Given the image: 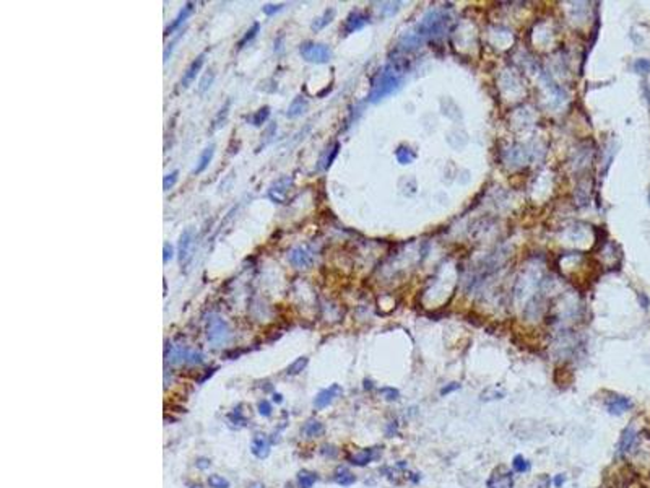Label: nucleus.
<instances>
[{
    "mask_svg": "<svg viewBox=\"0 0 650 488\" xmlns=\"http://www.w3.org/2000/svg\"><path fill=\"white\" fill-rule=\"evenodd\" d=\"M457 389H460V382H450V384H447V386H444L440 389V395H447V394H450V392H454V390H457Z\"/></svg>",
    "mask_w": 650,
    "mask_h": 488,
    "instance_id": "obj_35",
    "label": "nucleus"
},
{
    "mask_svg": "<svg viewBox=\"0 0 650 488\" xmlns=\"http://www.w3.org/2000/svg\"><path fill=\"white\" fill-rule=\"evenodd\" d=\"M395 156H396V161H398L400 165H410V163H413L416 158L413 150L408 148V147H403V145L396 148Z\"/></svg>",
    "mask_w": 650,
    "mask_h": 488,
    "instance_id": "obj_18",
    "label": "nucleus"
},
{
    "mask_svg": "<svg viewBox=\"0 0 650 488\" xmlns=\"http://www.w3.org/2000/svg\"><path fill=\"white\" fill-rule=\"evenodd\" d=\"M340 394H342V387L338 386V384H332L330 387L320 390V392H318L317 397L314 399L316 408H325L327 405H330V403L334 402L335 397H338Z\"/></svg>",
    "mask_w": 650,
    "mask_h": 488,
    "instance_id": "obj_8",
    "label": "nucleus"
},
{
    "mask_svg": "<svg viewBox=\"0 0 650 488\" xmlns=\"http://www.w3.org/2000/svg\"><path fill=\"white\" fill-rule=\"evenodd\" d=\"M380 394L386 395L387 400H396V399H398V395H400L398 390L394 389V387H382L380 389Z\"/></svg>",
    "mask_w": 650,
    "mask_h": 488,
    "instance_id": "obj_34",
    "label": "nucleus"
},
{
    "mask_svg": "<svg viewBox=\"0 0 650 488\" xmlns=\"http://www.w3.org/2000/svg\"><path fill=\"white\" fill-rule=\"evenodd\" d=\"M338 150H340V145H338V143H335L334 147L328 148V152H327V156H325V160L320 161V168H322V169L330 168V165H332V163H334V160H335V156L338 155Z\"/></svg>",
    "mask_w": 650,
    "mask_h": 488,
    "instance_id": "obj_28",
    "label": "nucleus"
},
{
    "mask_svg": "<svg viewBox=\"0 0 650 488\" xmlns=\"http://www.w3.org/2000/svg\"><path fill=\"white\" fill-rule=\"evenodd\" d=\"M212 80H213V74H212L210 77H208V74H206V75H205V78H204V80L200 82V91H205V90H206L208 87H210Z\"/></svg>",
    "mask_w": 650,
    "mask_h": 488,
    "instance_id": "obj_37",
    "label": "nucleus"
},
{
    "mask_svg": "<svg viewBox=\"0 0 650 488\" xmlns=\"http://www.w3.org/2000/svg\"><path fill=\"white\" fill-rule=\"evenodd\" d=\"M604 407L611 413V415H622L624 412L632 407V400L629 397H622V395H613L608 397L606 402H604Z\"/></svg>",
    "mask_w": 650,
    "mask_h": 488,
    "instance_id": "obj_7",
    "label": "nucleus"
},
{
    "mask_svg": "<svg viewBox=\"0 0 650 488\" xmlns=\"http://www.w3.org/2000/svg\"><path fill=\"white\" fill-rule=\"evenodd\" d=\"M648 202H650V194H648Z\"/></svg>",
    "mask_w": 650,
    "mask_h": 488,
    "instance_id": "obj_46",
    "label": "nucleus"
},
{
    "mask_svg": "<svg viewBox=\"0 0 650 488\" xmlns=\"http://www.w3.org/2000/svg\"><path fill=\"white\" fill-rule=\"evenodd\" d=\"M639 299H642V308H647V306H648V299L644 296V295H640Z\"/></svg>",
    "mask_w": 650,
    "mask_h": 488,
    "instance_id": "obj_42",
    "label": "nucleus"
},
{
    "mask_svg": "<svg viewBox=\"0 0 650 488\" xmlns=\"http://www.w3.org/2000/svg\"><path fill=\"white\" fill-rule=\"evenodd\" d=\"M268 114H270V111H268V108H262V109H258L256 114L252 116V124L254 126H262V124L265 122V119L268 117Z\"/></svg>",
    "mask_w": 650,
    "mask_h": 488,
    "instance_id": "obj_30",
    "label": "nucleus"
},
{
    "mask_svg": "<svg viewBox=\"0 0 650 488\" xmlns=\"http://www.w3.org/2000/svg\"><path fill=\"white\" fill-rule=\"evenodd\" d=\"M564 483H566V475L564 473H558L556 477H554V486L556 488H561Z\"/></svg>",
    "mask_w": 650,
    "mask_h": 488,
    "instance_id": "obj_39",
    "label": "nucleus"
},
{
    "mask_svg": "<svg viewBox=\"0 0 650 488\" xmlns=\"http://www.w3.org/2000/svg\"><path fill=\"white\" fill-rule=\"evenodd\" d=\"M234 413H236V420H238V418H239V410H236V412H234ZM230 418H234V415H232V413L230 415Z\"/></svg>",
    "mask_w": 650,
    "mask_h": 488,
    "instance_id": "obj_43",
    "label": "nucleus"
},
{
    "mask_svg": "<svg viewBox=\"0 0 650 488\" xmlns=\"http://www.w3.org/2000/svg\"><path fill=\"white\" fill-rule=\"evenodd\" d=\"M282 9H283V5H266V7H264V13H266V15H272V13H275V12L282 10Z\"/></svg>",
    "mask_w": 650,
    "mask_h": 488,
    "instance_id": "obj_38",
    "label": "nucleus"
},
{
    "mask_svg": "<svg viewBox=\"0 0 650 488\" xmlns=\"http://www.w3.org/2000/svg\"><path fill=\"white\" fill-rule=\"evenodd\" d=\"M632 69H634L636 74H639V75H648L650 74V61L648 59H637L632 65Z\"/></svg>",
    "mask_w": 650,
    "mask_h": 488,
    "instance_id": "obj_27",
    "label": "nucleus"
},
{
    "mask_svg": "<svg viewBox=\"0 0 650 488\" xmlns=\"http://www.w3.org/2000/svg\"><path fill=\"white\" fill-rule=\"evenodd\" d=\"M172 257V247L171 246H164V262H168V259Z\"/></svg>",
    "mask_w": 650,
    "mask_h": 488,
    "instance_id": "obj_40",
    "label": "nucleus"
},
{
    "mask_svg": "<svg viewBox=\"0 0 650 488\" xmlns=\"http://www.w3.org/2000/svg\"><path fill=\"white\" fill-rule=\"evenodd\" d=\"M252 488H264V486L260 485V483H256V485H252Z\"/></svg>",
    "mask_w": 650,
    "mask_h": 488,
    "instance_id": "obj_44",
    "label": "nucleus"
},
{
    "mask_svg": "<svg viewBox=\"0 0 650 488\" xmlns=\"http://www.w3.org/2000/svg\"><path fill=\"white\" fill-rule=\"evenodd\" d=\"M206 338L214 347H221V345L230 342L231 330L221 317L212 316L206 322Z\"/></svg>",
    "mask_w": 650,
    "mask_h": 488,
    "instance_id": "obj_3",
    "label": "nucleus"
},
{
    "mask_svg": "<svg viewBox=\"0 0 650 488\" xmlns=\"http://www.w3.org/2000/svg\"><path fill=\"white\" fill-rule=\"evenodd\" d=\"M335 18V10L334 9H327L320 17H317L314 22H312V30L314 31H320L325 26L332 23V20Z\"/></svg>",
    "mask_w": 650,
    "mask_h": 488,
    "instance_id": "obj_16",
    "label": "nucleus"
},
{
    "mask_svg": "<svg viewBox=\"0 0 650 488\" xmlns=\"http://www.w3.org/2000/svg\"><path fill=\"white\" fill-rule=\"evenodd\" d=\"M308 364V358H299V360H296L294 363L291 364V366L288 368V373L290 374H296V373H299V371H302L304 369V366Z\"/></svg>",
    "mask_w": 650,
    "mask_h": 488,
    "instance_id": "obj_31",
    "label": "nucleus"
},
{
    "mask_svg": "<svg viewBox=\"0 0 650 488\" xmlns=\"http://www.w3.org/2000/svg\"><path fill=\"white\" fill-rule=\"evenodd\" d=\"M301 56L308 62L312 64H325L332 59V51L327 44H318V43H304L299 48Z\"/></svg>",
    "mask_w": 650,
    "mask_h": 488,
    "instance_id": "obj_4",
    "label": "nucleus"
},
{
    "mask_svg": "<svg viewBox=\"0 0 650 488\" xmlns=\"http://www.w3.org/2000/svg\"><path fill=\"white\" fill-rule=\"evenodd\" d=\"M306 109H308V101H306V98L304 96H298L290 104L288 111H286V116H288V117H298V116H301Z\"/></svg>",
    "mask_w": 650,
    "mask_h": 488,
    "instance_id": "obj_15",
    "label": "nucleus"
},
{
    "mask_svg": "<svg viewBox=\"0 0 650 488\" xmlns=\"http://www.w3.org/2000/svg\"><path fill=\"white\" fill-rule=\"evenodd\" d=\"M192 9H194V5H192V4H187V5L184 7V9H182V10L179 12L178 18H176L174 22L171 23V26H168V30H166V36H168V35H172V31H176L182 23L186 22V18L192 13Z\"/></svg>",
    "mask_w": 650,
    "mask_h": 488,
    "instance_id": "obj_17",
    "label": "nucleus"
},
{
    "mask_svg": "<svg viewBox=\"0 0 650 488\" xmlns=\"http://www.w3.org/2000/svg\"><path fill=\"white\" fill-rule=\"evenodd\" d=\"M178 171H172L171 174H168L166 178H164V181H162V187H164V191H169L174 184H176V181H178Z\"/></svg>",
    "mask_w": 650,
    "mask_h": 488,
    "instance_id": "obj_32",
    "label": "nucleus"
},
{
    "mask_svg": "<svg viewBox=\"0 0 650 488\" xmlns=\"http://www.w3.org/2000/svg\"><path fill=\"white\" fill-rule=\"evenodd\" d=\"M636 438H637V433L632 426H628L626 429H624L621 438H620V442H618V449H616L618 457H622V455H626L630 449H632Z\"/></svg>",
    "mask_w": 650,
    "mask_h": 488,
    "instance_id": "obj_9",
    "label": "nucleus"
},
{
    "mask_svg": "<svg viewBox=\"0 0 650 488\" xmlns=\"http://www.w3.org/2000/svg\"><path fill=\"white\" fill-rule=\"evenodd\" d=\"M512 468L517 473H526L532 468V464H530L528 459H525L524 455L518 454V455H516V457L512 459Z\"/></svg>",
    "mask_w": 650,
    "mask_h": 488,
    "instance_id": "obj_24",
    "label": "nucleus"
},
{
    "mask_svg": "<svg viewBox=\"0 0 650 488\" xmlns=\"http://www.w3.org/2000/svg\"><path fill=\"white\" fill-rule=\"evenodd\" d=\"M368 23H369V17L368 15H364L362 12H353L346 18V22H344V25H343V35H350V33H354L358 30H361Z\"/></svg>",
    "mask_w": 650,
    "mask_h": 488,
    "instance_id": "obj_10",
    "label": "nucleus"
},
{
    "mask_svg": "<svg viewBox=\"0 0 650 488\" xmlns=\"http://www.w3.org/2000/svg\"><path fill=\"white\" fill-rule=\"evenodd\" d=\"M208 485L212 488H230V481L221 477V475H210L208 477Z\"/></svg>",
    "mask_w": 650,
    "mask_h": 488,
    "instance_id": "obj_29",
    "label": "nucleus"
},
{
    "mask_svg": "<svg viewBox=\"0 0 650 488\" xmlns=\"http://www.w3.org/2000/svg\"><path fill=\"white\" fill-rule=\"evenodd\" d=\"M270 410H272V407H270V403L266 402V400H262V402L258 403V412L262 413V415L268 416L270 415Z\"/></svg>",
    "mask_w": 650,
    "mask_h": 488,
    "instance_id": "obj_36",
    "label": "nucleus"
},
{
    "mask_svg": "<svg viewBox=\"0 0 650 488\" xmlns=\"http://www.w3.org/2000/svg\"><path fill=\"white\" fill-rule=\"evenodd\" d=\"M190 244H192V231L187 230L180 236V243H179V257H180V262H182V260H186V257L188 256V247H190Z\"/></svg>",
    "mask_w": 650,
    "mask_h": 488,
    "instance_id": "obj_19",
    "label": "nucleus"
},
{
    "mask_svg": "<svg viewBox=\"0 0 650 488\" xmlns=\"http://www.w3.org/2000/svg\"><path fill=\"white\" fill-rule=\"evenodd\" d=\"M290 262L298 267V269H304L312 262V254L304 249V247H296L294 251H291L290 254Z\"/></svg>",
    "mask_w": 650,
    "mask_h": 488,
    "instance_id": "obj_12",
    "label": "nucleus"
},
{
    "mask_svg": "<svg viewBox=\"0 0 650 488\" xmlns=\"http://www.w3.org/2000/svg\"><path fill=\"white\" fill-rule=\"evenodd\" d=\"M408 65L405 62H400L396 59L395 62L387 64L386 67H382L372 82V88L369 91V101L370 103H377L384 100L386 96L395 93L396 90L402 87V80H403V74L406 72Z\"/></svg>",
    "mask_w": 650,
    "mask_h": 488,
    "instance_id": "obj_1",
    "label": "nucleus"
},
{
    "mask_svg": "<svg viewBox=\"0 0 650 488\" xmlns=\"http://www.w3.org/2000/svg\"><path fill=\"white\" fill-rule=\"evenodd\" d=\"M486 485L488 488H514V475L507 467L500 465L492 470Z\"/></svg>",
    "mask_w": 650,
    "mask_h": 488,
    "instance_id": "obj_6",
    "label": "nucleus"
},
{
    "mask_svg": "<svg viewBox=\"0 0 650 488\" xmlns=\"http://www.w3.org/2000/svg\"><path fill=\"white\" fill-rule=\"evenodd\" d=\"M324 425L318 420H309L304 426V434L309 436V438H316V436H320L324 433Z\"/></svg>",
    "mask_w": 650,
    "mask_h": 488,
    "instance_id": "obj_21",
    "label": "nucleus"
},
{
    "mask_svg": "<svg viewBox=\"0 0 650 488\" xmlns=\"http://www.w3.org/2000/svg\"><path fill=\"white\" fill-rule=\"evenodd\" d=\"M316 481H317V475L309 472V470H301L298 475L299 488H312V485H314Z\"/></svg>",
    "mask_w": 650,
    "mask_h": 488,
    "instance_id": "obj_23",
    "label": "nucleus"
},
{
    "mask_svg": "<svg viewBox=\"0 0 650 488\" xmlns=\"http://www.w3.org/2000/svg\"><path fill=\"white\" fill-rule=\"evenodd\" d=\"M192 488H200V486H198V485H197V486H192Z\"/></svg>",
    "mask_w": 650,
    "mask_h": 488,
    "instance_id": "obj_45",
    "label": "nucleus"
},
{
    "mask_svg": "<svg viewBox=\"0 0 650 488\" xmlns=\"http://www.w3.org/2000/svg\"><path fill=\"white\" fill-rule=\"evenodd\" d=\"M168 360L172 364H182V363L198 364V363L204 361V356H202L198 351L188 350L186 347H174L171 350V353L168 355Z\"/></svg>",
    "mask_w": 650,
    "mask_h": 488,
    "instance_id": "obj_5",
    "label": "nucleus"
},
{
    "mask_svg": "<svg viewBox=\"0 0 650 488\" xmlns=\"http://www.w3.org/2000/svg\"><path fill=\"white\" fill-rule=\"evenodd\" d=\"M258 28H260V26H258V23H256V25H254V26H252V30H249V31H247V35H246V36H244V38H242V39H240V41H239V44H238L239 48H242V46H244V44H246L247 41H250V39H252L254 36L257 35Z\"/></svg>",
    "mask_w": 650,
    "mask_h": 488,
    "instance_id": "obj_33",
    "label": "nucleus"
},
{
    "mask_svg": "<svg viewBox=\"0 0 650 488\" xmlns=\"http://www.w3.org/2000/svg\"><path fill=\"white\" fill-rule=\"evenodd\" d=\"M504 390H498V387H490L486 389L483 394H481V400H498V399H504Z\"/></svg>",
    "mask_w": 650,
    "mask_h": 488,
    "instance_id": "obj_26",
    "label": "nucleus"
},
{
    "mask_svg": "<svg viewBox=\"0 0 650 488\" xmlns=\"http://www.w3.org/2000/svg\"><path fill=\"white\" fill-rule=\"evenodd\" d=\"M335 481L342 486H350L356 481V477L346 468H338V472L335 473Z\"/></svg>",
    "mask_w": 650,
    "mask_h": 488,
    "instance_id": "obj_22",
    "label": "nucleus"
},
{
    "mask_svg": "<svg viewBox=\"0 0 650 488\" xmlns=\"http://www.w3.org/2000/svg\"><path fill=\"white\" fill-rule=\"evenodd\" d=\"M197 465H198L200 468H205V467H208V465H210V460H206V459H200Z\"/></svg>",
    "mask_w": 650,
    "mask_h": 488,
    "instance_id": "obj_41",
    "label": "nucleus"
},
{
    "mask_svg": "<svg viewBox=\"0 0 650 488\" xmlns=\"http://www.w3.org/2000/svg\"><path fill=\"white\" fill-rule=\"evenodd\" d=\"M213 153H214V147L213 145H210L208 148L204 150V153H202L200 158H198V165L195 166V173H197V174L202 173L208 165H210V161L213 158Z\"/></svg>",
    "mask_w": 650,
    "mask_h": 488,
    "instance_id": "obj_20",
    "label": "nucleus"
},
{
    "mask_svg": "<svg viewBox=\"0 0 650 488\" xmlns=\"http://www.w3.org/2000/svg\"><path fill=\"white\" fill-rule=\"evenodd\" d=\"M291 186V179L290 178H282V179H278L275 184L272 186V191H270V195L275 200H278V202H282V199H283V195L286 194V191H288V187Z\"/></svg>",
    "mask_w": 650,
    "mask_h": 488,
    "instance_id": "obj_14",
    "label": "nucleus"
},
{
    "mask_svg": "<svg viewBox=\"0 0 650 488\" xmlns=\"http://www.w3.org/2000/svg\"><path fill=\"white\" fill-rule=\"evenodd\" d=\"M450 23V17L442 10H429L421 22L416 25L414 33L422 39H438L446 33Z\"/></svg>",
    "mask_w": 650,
    "mask_h": 488,
    "instance_id": "obj_2",
    "label": "nucleus"
},
{
    "mask_svg": "<svg viewBox=\"0 0 650 488\" xmlns=\"http://www.w3.org/2000/svg\"><path fill=\"white\" fill-rule=\"evenodd\" d=\"M204 62H205V54H200L195 61L188 65V69L186 70V74H184V77H182V80H180V85L184 88H187L188 85H190L194 80H195V77H197V74L200 72V69H202V65H204Z\"/></svg>",
    "mask_w": 650,
    "mask_h": 488,
    "instance_id": "obj_11",
    "label": "nucleus"
},
{
    "mask_svg": "<svg viewBox=\"0 0 650 488\" xmlns=\"http://www.w3.org/2000/svg\"><path fill=\"white\" fill-rule=\"evenodd\" d=\"M377 457V454H376V449H362V451H360V452H356V454H353V455H350V462L353 465H358V467H364V465H368L369 462H372L374 459Z\"/></svg>",
    "mask_w": 650,
    "mask_h": 488,
    "instance_id": "obj_13",
    "label": "nucleus"
},
{
    "mask_svg": "<svg viewBox=\"0 0 650 488\" xmlns=\"http://www.w3.org/2000/svg\"><path fill=\"white\" fill-rule=\"evenodd\" d=\"M252 452L257 455V457H265L268 454V444L264 438H256L252 442Z\"/></svg>",
    "mask_w": 650,
    "mask_h": 488,
    "instance_id": "obj_25",
    "label": "nucleus"
}]
</instances>
